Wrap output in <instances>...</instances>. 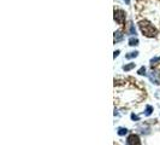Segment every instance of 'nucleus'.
<instances>
[{
	"mask_svg": "<svg viewBox=\"0 0 160 145\" xmlns=\"http://www.w3.org/2000/svg\"><path fill=\"white\" fill-rule=\"evenodd\" d=\"M114 102L123 108L136 105L141 103V100H143V98L146 97V93H143V91L134 88V87L124 88L120 86H114Z\"/></svg>",
	"mask_w": 160,
	"mask_h": 145,
	"instance_id": "nucleus-1",
	"label": "nucleus"
},
{
	"mask_svg": "<svg viewBox=\"0 0 160 145\" xmlns=\"http://www.w3.org/2000/svg\"><path fill=\"white\" fill-rule=\"evenodd\" d=\"M139 27H140V29H141L142 34H143L145 36H147V38H154V36H156V34H158L156 28H155L152 23H149V22H147V21H140V22H139Z\"/></svg>",
	"mask_w": 160,
	"mask_h": 145,
	"instance_id": "nucleus-2",
	"label": "nucleus"
},
{
	"mask_svg": "<svg viewBox=\"0 0 160 145\" xmlns=\"http://www.w3.org/2000/svg\"><path fill=\"white\" fill-rule=\"evenodd\" d=\"M125 18H126L125 11H123L122 9H114V21L118 24H123L125 22Z\"/></svg>",
	"mask_w": 160,
	"mask_h": 145,
	"instance_id": "nucleus-3",
	"label": "nucleus"
},
{
	"mask_svg": "<svg viewBox=\"0 0 160 145\" xmlns=\"http://www.w3.org/2000/svg\"><path fill=\"white\" fill-rule=\"evenodd\" d=\"M126 144L128 145H141V140H140V137L137 134H131L126 139Z\"/></svg>",
	"mask_w": 160,
	"mask_h": 145,
	"instance_id": "nucleus-4",
	"label": "nucleus"
},
{
	"mask_svg": "<svg viewBox=\"0 0 160 145\" xmlns=\"http://www.w3.org/2000/svg\"><path fill=\"white\" fill-rule=\"evenodd\" d=\"M149 80L155 85H160V73L158 70H153L149 74Z\"/></svg>",
	"mask_w": 160,
	"mask_h": 145,
	"instance_id": "nucleus-5",
	"label": "nucleus"
},
{
	"mask_svg": "<svg viewBox=\"0 0 160 145\" xmlns=\"http://www.w3.org/2000/svg\"><path fill=\"white\" fill-rule=\"evenodd\" d=\"M123 40V32L122 30H117L114 32V44L116 42H119Z\"/></svg>",
	"mask_w": 160,
	"mask_h": 145,
	"instance_id": "nucleus-6",
	"label": "nucleus"
},
{
	"mask_svg": "<svg viewBox=\"0 0 160 145\" xmlns=\"http://www.w3.org/2000/svg\"><path fill=\"white\" fill-rule=\"evenodd\" d=\"M139 56V52L137 51H135V52H130V53H128L126 56H125V58L126 59H131V58H135V57H137Z\"/></svg>",
	"mask_w": 160,
	"mask_h": 145,
	"instance_id": "nucleus-7",
	"label": "nucleus"
},
{
	"mask_svg": "<svg viewBox=\"0 0 160 145\" xmlns=\"http://www.w3.org/2000/svg\"><path fill=\"white\" fill-rule=\"evenodd\" d=\"M133 68H135V63H130V64L124 65V67H123V70H124V71H129V70H131Z\"/></svg>",
	"mask_w": 160,
	"mask_h": 145,
	"instance_id": "nucleus-8",
	"label": "nucleus"
},
{
	"mask_svg": "<svg viewBox=\"0 0 160 145\" xmlns=\"http://www.w3.org/2000/svg\"><path fill=\"white\" fill-rule=\"evenodd\" d=\"M129 34H130V35L136 34V30H135V27H134L133 22H130V23H129Z\"/></svg>",
	"mask_w": 160,
	"mask_h": 145,
	"instance_id": "nucleus-9",
	"label": "nucleus"
},
{
	"mask_svg": "<svg viewBox=\"0 0 160 145\" xmlns=\"http://www.w3.org/2000/svg\"><path fill=\"white\" fill-rule=\"evenodd\" d=\"M129 45H130V46H137V45H139V40H137L136 38H131V39L129 40Z\"/></svg>",
	"mask_w": 160,
	"mask_h": 145,
	"instance_id": "nucleus-10",
	"label": "nucleus"
},
{
	"mask_svg": "<svg viewBox=\"0 0 160 145\" xmlns=\"http://www.w3.org/2000/svg\"><path fill=\"white\" fill-rule=\"evenodd\" d=\"M117 133H118L119 135H125V134L128 133V129H126V128H123V127H119Z\"/></svg>",
	"mask_w": 160,
	"mask_h": 145,
	"instance_id": "nucleus-11",
	"label": "nucleus"
},
{
	"mask_svg": "<svg viewBox=\"0 0 160 145\" xmlns=\"http://www.w3.org/2000/svg\"><path fill=\"white\" fill-rule=\"evenodd\" d=\"M152 111H153V108H152L150 105H147L146 111H145V115H146V116H149V115L152 114Z\"/></svg>",
	"mask_w": 160,
	"mask_h": 145,
	"instance_id": "nucleus-12",
	"label": "nucleus"
},
{
	"mask_svg": "<svg viewBox=\"0 0 160 145\" xmlns=\"http://www.w3.org/2000/svg\"><path fill=\"white\" fill-rule=\"evenodd\" d=\"M137 74H139V75H146V68H145V67H141V68L139 69Z\"/></svg>",
	"mask_w": 160,
	"mask_h": 145,
	"instance_id": "nucleus-13",
	"label": "nucleus"
},
{
	"mask_svg": "<svg viewBox=\"0 0 160 145\" xmlns=\"http://www.w3.org/2000/svg\"><path fill=\"white\" fill-rule=\"evenodd\" d=\"M160 61V57H156V58H153V59L150 61V63H152V65H154L156 62H159Z\"/></svg>",
	"mask_w": 160,
	"mask_h": 145,
	"instance_id": "nucleus-14",
	"label": "nucleus"
},
{
	"mask_svg": "<svg viewBox=\"0 0 160 145\" xmlns=\"http://www.w3.org/2000/svg\"><path fill=\"white\" fill-rule=\"evenodd\" d=\"M131 119L133 120H136V121H139L140 119H139V116L137 115H135V114H131Z\"/></svg>",
	"mask_w": 160,
	"mask_h": 145,
	"instance_id": "nucleus-15",
	"label": "nucleus"
},
{
	"mask_svg": "<svg viewBox=\"0 0 160 145\" xmlns=\"http://www.w3.org/2000/svg\"><path fill=\"white\" fill-rule=\"evenodd\" d=\"M118 54H119V51H114V54H113V57L116 58V57H118Z\"/></svg>",
	"mask_w": 160,
	"mask_h": 145,
	"instance_id": "nucleus-16",
	"label": "nucleus"
},
{
	"mask_svg": "<svg viewBox=\"0 0 160 145\" xmlns=\"http://www.w3.org/2000/svg\"><path fill=\"white\" fill-rule=\"evenodd\" d=\"M124 1H125L126 4H130V0H124Z\"/></svg>",
	"mask_w": 160,
	"mask_h": 145,
	"instance_id": "nucleus-17",
	"label": "nucleus"
}]
</instances>
